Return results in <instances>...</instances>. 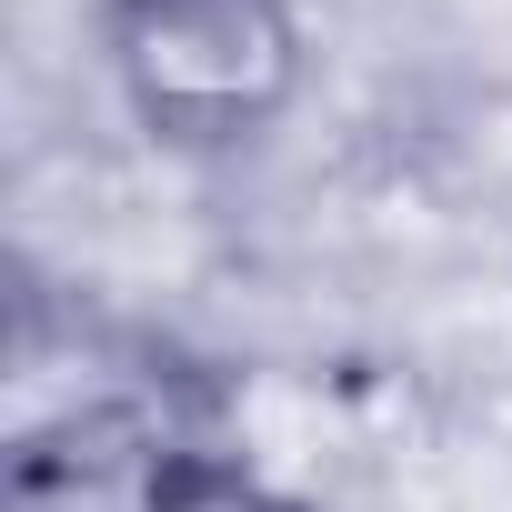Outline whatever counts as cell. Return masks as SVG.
Listing matches in <instances>:
<instances>
[{
    "instance_id": "cell-1",
    "label": "cell",
    "mask_w": 512,
    "mask_h": 512,
    "mask_svg": "<svg viewBox=\"0 0 512 512\" xmlns=\"http://www.w3.org/2000/svg\"><path fill=\"white\" fill-rule=\"evenodd\" d=\"M101 71L151 151L231 161L292 121L312 21L302 0H101Z\"/></svg>"
},
{
    "instance_id": "cell-2",
    "label": "cell",
    "mask_w": 512,
    "mask_h": 512,
    "mask_svg": "<svg viewBox=\"0 0 512 512\" xmlns=\"http://www.w3.org/2000/svg\"><path fill=\"white\" fill-rule=\"evenodd\" d=\"M131 512H312V502L282 492L272 472H251L241 452H201V442H181V452H161V462L141 472Z\"/></svg>"
}]
</instances>
